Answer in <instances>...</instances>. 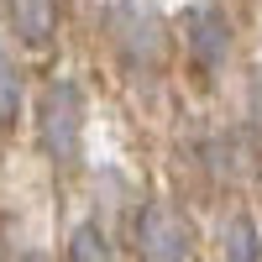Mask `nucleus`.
<instances>
[{
	"mask_svg": "<svg viewBox=\"0 0 262 262\" xmlns=\"http://www.w3.org/2000/svg\"><path fill=\"white\" fill-rule=\"evenodd\" d=\"M100 27L131 74H158L168 63V27L147 0H105Z\"/></svg>",
	"mask_w": 262,
	"mask_h": 262,
	"instance_id": "obj_1",
	"label": "nucleus"
},
{
	"mask_svg": "<svg viewBox=\"0 0 262 262\" xmlns=\"http://www.w3.org/2000/svg\"><path fill=\"white\" fill-rule=\"evenodd\" d=\"M37 142L53 163L74 168L84 152V90L74 79H53L37 100Z\"/></svg>",
	"mask_w": 262,
	"mask_h": 262,
	"instance_id": "obj_2",
	"label": "nucleus"
},
{
	"mask_svg": "<svg viewBox=\"0 0 262 262\" xmlns=\"http://www.w3.org/2000/svg\"><path fill=\"white\" fill-rule=\"evenodd\" d=\"M137 262H194V226L179 205L152 200L137 215Z\"/></svg>",
	"mask_w": 262,
	"mask_h": 262,
	"instance_id": "obj_3",
	"label": "nucleus"
},
{
	"mask_svg": "<svg viewBox=\"0 0 262 262\" xmlns=\"http://www.w3.org/2000/svg\"><path fill=\"white\" fill-rule=\"evenodd\" d=\"M179 32H184V53H189V63H194L200 74H215V69L231 58V42H236L231 16H226L221 6H210V0H200V6L184 11Z\"/></svg>",
	"mask_w": 262,
	"mask_h": 262,
	"instance_id": "obj_4",
	"label": "nucleus"
},
{
	"mask_svg": "<svg viewBox=\"0 0 262 262\" xmlns=\"http://www.w3.org/2000/svg\"><path fill=\"white\" fill-rule=\"evenodd\" d=\"M6 6V21L16 42H27V48H48L58 37V0H0Z\"/></svg>",
	"mask_w": 262,
	"mask_h": 262,
	"instance_id": "obj_5",
	"label": "nucleus"
},
{
	"mask_svg": "<svg viewBox=\"0 0 262 262\" xmlns=\"http://www.w3.org/2000/svg\"><path fill=\"white\" fill-rule=\"evenodd\" d=\"M215 262H262V236L252 226V215H226L215 226Z\"/></svg>",
	"mask_w": 262,
	"mask_h": 262,
	"instance_id": "obj_6",
	"label": "nucleus"
},
{
	"mask_svg": "<svg viewBox=\"0 0 262 262\" xmlns=\"http://www.w3.org/2000/svg\"><path fill=\"white\" fill-rule=\"evenodd\" d=\"M21 100H27V84H21L16 58L6 53V42H0V126H16V116H21Z\"/></svg>",
	"mask_w": 262,
	"mask_h": 262,
	"instance_id": "obj_7",
	"label": "nucleus"
},
{
	"mask_svg": "<svg viewBox=\"0 0 262 262\" xmlns=\"http://www.w3.org/2000/svg\"><path fill=\"white\" fill-rule=\"evenodd\" d=\"M69 262H111V252H105V236H100V226H74V236H69Z\"/></svg>",
	"mask_w": 262,
	"mask_h": 262,
	"instance_id": "obj_8",
	"label": "nucleus"
},
{
	"mask_svg": "<svg viewBox=\"0 0 262 262\" xmlns=\"http://www.w3.org/2000/svg\"><path fill=\"white\" fill-rule=\"evenodd\" d=\"M247 121H252V137L262 147V63L252 69V79H247Z\"/></svg>",
	"mask_w": 262,
	"mask_h": 262,
	"instance_id": "obj_9",
	"label": "nucleus"
}]
</instances>
